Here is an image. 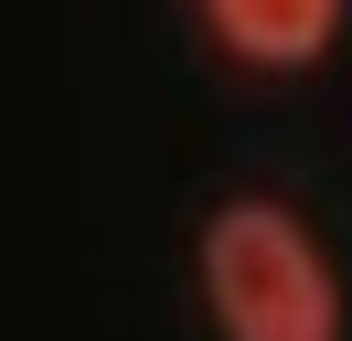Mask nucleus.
<instances>
[{"instance_id": "1", "label": "nucleus", "mask_w": 352, "mask_h": 341, "mask_svg": "<svg viewBox=\"0 0 352 341\" xmlns=\"http://www.w3.org/2000/svg\"><path fill=\"white\" fill-rule=\"evenodd\" d=\"M203 288L235 341H342V288L288 203H224L203 224Z\"/></svg>"}, {"instance_id": "2", "label": "nucleus", "mask_w": 352, "mask_h": 341, "mask_svg": "<svg viewBox=\"0 0 352 341\" xmlns=\"http://www.w3.org/2000/svg\"><path fill=\"white\" fill-rule=\"evenodd\" d=\"M203 21H214L245 64H309L342 32V0H203Z\"/></svg>"}]
</instances>
